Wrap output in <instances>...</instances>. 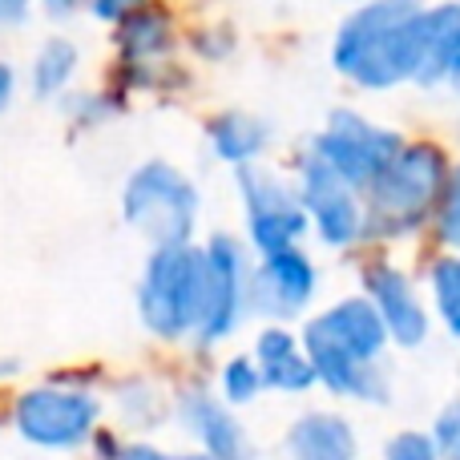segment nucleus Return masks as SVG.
Segmentation results:
<instances>
[{"instance_id":"29","label":"nucleus","mask_w":460,"mask_h":460,"mask_svg":"<svg viewBox=\"0 0 460 460\" xmlns=\"http://www.w3.org/2000/svg\"><path fill=\"white\" fill-rule=\"evenodd\" d=\"M448 85L460 93V37H456V45H453V57H448Z\"/></svg>"},{"instance_id":"24","label":"nucleus","mask_w":460,"mask_h":460,"mask_svg":"<svg viewBox=\"0 0 460 460\" xmlns=\"http://www.w3.org/2000/svg\"><path fill=\"white\" fill-rule=\"evenodd\" d=\"M432 440L440 460H460V400L440 408V416L432 420Z\"/></svg>"},{"instance_id":"7","label":"nucleus","mask_w":460,"mask_h":460,"mask_svg":"<svg viewBox=\"0 0 460 460\" xmlns=\"http://www.w3.org/2000/svg\"><path fill=\"white\" fill-rule=\"evenodd\" d=\"M238 194H243L246 238L259 254H275L287 246H299V238L311 230V218L303 210V199L291 182L262 166L238 170Z\"/></svg>"},{"instance_id":"33","label":"nucleus","mask_w":460,"mask_h":460,"mask_svg":"<svg viewBox=\"0 0 460 460\" xmlns=\"http://www.w3.org/2000/svg\"><path fill=\"white\" fill-rule=\"evenodd\" d=\"M456 4H460V0H456Z\"/></svg>"},{"instance_id":"22","label":"nucleus","mask_w":460,"mask_h":460,"mask_svg":"<svg viewBox=\"0 0 460 460\" xmlns=\"http://www.w3.org/2000/svg\"><path fill=\"white\" fill-rule=\"evenodd\" d=\"M437 234L448 251L460 254V166H453V174H448L445 199H440L437 210Z\"/></svg>"},{"instance_id":"20","label":"nucleus","mask_w":460,"mask_h":460,"mask_svg":"<svg viewBox=\"0 0 460 460\" xmlns=\"http://www.w3.org/2000/svg\"><path fill=\"white\" fill-rule=\"evenodd\" d=\"M429 291H432L437 319L445 323V332L460 343V254H445V259L432 262Z\"/></svg>"},{"instance_id":"5","label":"nucleus","mask_w":460,"mask_h":460,"mask_svg":"<svg viewBox=\"0 0 460 460\" xmlns=\"http://www.w3.org/2000/svg\"><path fill=\"white\" fill-rule=\"evenodd\" d=\"M307 150L364 194L392 166V158L404 150V137H400V129L380 126V121L364 118L356 110H335L327 126L311 137Z\"/></svg>"},{"instance_id":"18","label":"nucleus","mask_w":460,"mask_h":460,"mask_svg":"<svg viewBox=\"0 0 460 460\" xmlns=\"http://www.w3.org/2000/svg\"><path fill=\"white\" fill-rule=\"evenodd\" d=\"M118 49L129 61H158L174 49V21L158 4H137L118 21Z\"/></svg>"},{"instance_id":"21","label":"nucleus","mask_w":460,"mask_h":460,"mask_svg":"<svg viewBox=\"0 0 460 460\" xmlns=\"http://www.w3.org/2000/svg\"><path fill=\"white\" fill-rule=\"evenodd\" d=\"M218 388H223L226 404H251L267 384H262V372H259V364H254V356H234V359L223 364Z\"/></svg>"},{"instance_id":"32","label":"nucleus","mask_w":460,"mask_h":460,"mask_svg":"<svg viewBox=\"0 0 460 460\" xmlns=\"http://www.w3.org/2000/svg\"><path fill=\"white\" fill-rule=\"evenodd\" d=\"M8 372H13V364H0V376H8Z\"/></svg>"},{"instance_id":"8","label":"nucleus","mask_w":460,"mask_h":460,"mask_svg":"<svg viewBox=\"0 0 460 460\" xmlns=\"http://www.w3.org/2000/svg\"><path fill=\"white\" fill-rule=\"evenodd\" d=\"M295 190L303 199V210L311 218V230L319 234V243L343 251V246L364 238V194L340 178L327 162H319L315 154L299 158V174H295Z\"/></svg>"},{"instance_id":"26","label":"nucleus","mask_w":460,"mask_h":460,"mask_svg":"<svg viewBox=\"0 0 460 460\" xmlns=\"http://www.w3.org/2000/svg\"><path fill=\"white\" fill-rule=\"evenodd\" d=\"M32 0H0V24H21L29 16Z\"/></svg>"},{"instance_id":"3","label":"nucleus","mask_w":460,"mask_h":460,"mask_svg":"<svg viewBox=\"0 0 460 460\" xmlns=\"http://www.w3.org/2000/svg\"><path fill=\"white\" fill-rule=\"evenodd\" d=\"M210 295V262L207 251L194 243L186 246H154L150 262L137 287L142 323L162 340L199 335Z\"/></svg>"},{"instance_id":"15","label":"nucleus","mask_w":460,"mask_h":460,"mask_svg":"<svg viewBox=\"0 0 460 460\" xmlns=\"http://www.w3.org/2000/svg\"><path fill=\"white\" fill-rule=\"evenodd\" d=\"M254 364L262 372V384L283 396H303L319 384L303 340L283 323H267L254 335Z\"/></svg>"},{"instance_id":"17","label":"nucleus","mask_w":460,"mask_h":460,"mask_svg":"<svg viewBox=\"0 0 460 460\" xmlns=\"http://www.w3.org/2000/svg\"><path fill=\"white\" fill-rule=\"evenodd\" d=\"M207 137H210V150H215L218 162H226V166H251V162H259L262 154H267L270 146V126L262 118H254V113H218L215 121L207 126Z\"/></svg>"},{"instance_id":"16","label":"nucleus","mask_w":460,"mask_h":460,"mask_svg":"<svg viewBox=\"0 0 460 460\" xmlns=\"http://www.w3.org/2000/svg\"><path fill=\"white\" fill-rule=\"evenodd\" d=\"M291 460H359V440L348 416L340 412H303L287 432Z\"/></svg>"},{"instance_id":"23","label":"nucleus","mask_w":460,"mask_h":460,"mask_svg":"<svg viewBox=\"0 0 460 460\" xmlns=\"http://www.w3.org/2000/svg\"><path fill=\"white\" fill-rule=\"evenodd\" d=\"M384 460H440L437 453V440L432 432H416V429H404L384 445Z\"/></svg>"},{"instance_id":"25","label":"nucleus","mask_w":460,"mask_h":460,"mask_svg":"<svg viewBox=\"0 0 460 460\" xmlns=\"http://www.w3.org/2000/svg\"><path fill=\"white\" fill-rule=\"evenodd\" d=\"M142 4V0H89V13L97 16V21H110L118 24L126 13H134V8Z\"/></svg>"},{"instance_id":"9","label":"nucleus","mask_w":460,"mask_h":460,"mask_svg":"<svg viewBox=\"0 0 460 460\" xmlns=\"http://www.w3.org/2000/svg\"><path fill=\"white\" fill-rule=\"evenodd\" d=\"M210 262V295H207V315H202L199 340L202 343H223L234 335L243 315H251V262L238 238L215 234L207 246Z\"/></svg>"},{"instance_id":"14","label":"nucleus","mask_w":460,"mask_h":460,"mask_svg":"<svg viewBox=\"0 0 460 460\" xmlns=\"http://www.w3.org/2000/svg\"><path fill=\"white\" fill-rule=\"evenodd\" d=\"M311 323H315L319 332H327L356 359H364V364H384V351H388L392 335L367 295H348V299L332 303V307L319 311Z\"/></svg>"},{"instance_id":"12","label":"nucleus","mask_w":460,"mask_h":460,"mask_svg":"<svg viewBox=\"0 0 460 460\" xmlns=\"http://www.w3.org/2000/svg\"><path fill=\"white\" fill-rule=\"evenodd\" d=\"M364 295L376 303V311H380L396 348H420L429 340L432 315L424 307L416 283L396 262H372V267H364Z\"/></svg>"},{"instance_id":"1","label":"nucleus","mask_w":460,"mask_h":460,"mask_svg":"<svg viewBox=\"0 0 460 460\" xmlns=\"http://www.w3.org/2000/svg\"><path fill=\"white\" fill-rule=\"evenodd\" d=\"M460 37V4L364 0L343 16L332 40V65L351 85L384 93L396 85L432 89L448 81V57Z\"/></svg>"},{"instance_id":"31","label":"nucleus","mask_w":460,"mask_h":460,"mask_svg":"<svg viewBox=\"0 0 460 460\" xmlns=\"http://www.w3.org/2000/svg\"><path fill=\"white\" fill-rule=\"evenodd\" d=\"M178 460H215L210 453H186V456H178Z\"/></svg>"},{"instance_id":"19","label":"nucleus","mask_w":460,"mask_h":460,"mask_svg":"<svg viewBox=\"0 0 460 460\" xmlns=\"http://www.w3.org/2000/svg\"><path fill=\"white\" fill-rule=\"evenodd\" d=\"M73 73H77V45L57 37V40H49L37 53V61H32V89H37L40 97H57L69 89Z\"/></svg>"},{"instance_id":"30","label":"nucleus","mask_w":460,"mask_h":460,"mask_svg":"<svg viewBox=\"0 0 460 460\" xmlns=\"http://www.w3.org/2000/svg\"><path fill=\"white\" fill-rule=\"evenodd\" d=\"M49 4V13L53 16H65V13H73V4H77V0H45Z\"/></svg>"},{"instance_id":"13","label":"nucleus","mask_w":460,"mask_h":460,"mask_svg":"<svg viewBox=\"0 0 460 460\" xmlns=\"http://www.w3.org/2000/svg\"><path fill=\"white\" fill-rule=\"evenodd\" d=\"M178 420L202 445V453L215 460H251L254 448L246 440V429L238 424V416L230 412L226 400H218L215 392L186 388L178 396Z\"/></svg>"},{"instance_id":"27","label":"nucleus","mask_w":460,"mask_h":460,"mask_svg":"<svg viewBox=\"0 0 460 460\" xmlns=\"http://www.w3.org/2000/svg\"><path fill=\"white\" fill-rule=\"evenodd\" d=\"M121 460H178V456L174 453H162V448H154V445H129Z\"/></svg>"},{"instance_id":"4","label":"nucleus","mask_w":460,"mask_h":460,"mask_svg":"<svg viewBox=\"0 0 460 460\" xmlns=\"http://www.w3.org/2000/svg\"><path fill=\"white\" fill-rule=\"evenodd\" d=\"M121 218L154 246H186L199 226V190L170 162H142L121 186Z\"/></svg>"},{"instance_id":"11","label":"nucleus","mask_w":460,"mask_h":460,"mask_svg":"<svg viewBox=\"0 0 460 460\" xmlns=\"http://www.w3.org/2000/svg\"><path fill=\"white\" fill-rule=\"evenodd\" d=\"M299 340L311 356L315 380L323 384L332 396L359 400V404H388L392 380H388V372H384V364H364V359H356L351 351H343L327 332H319L315 323L303 327Z\"/></svg>"},{"instance_id":"28","label":"nucleus","mask_w":460,"mask_h":460,"mask_svg":"<svg viewBox=\"0 0 460 460\" xmlns=\"http://www.w3.org/2000/svg\"><path fill=\"white\" fill-rule=\"evenodd\" d=\"M13 89H16L13 69H8V65L0 61V113H4V110H8V102H13Z\"/></svg>"},{"instance_id":"10","label":"nucleus","mask_w":460,"mask_h":460,"mask_svg":"<svg viewBox=\"0 0 460 460\" xmlns=\"http://www.w3.org/2000/svg\"><path fill=\"white\" fill-rule=\"evenodd\" d=\"M319 287V270L299 246L262 254L251 267V315H262L270 323L303 315Z\"/></svg>"},{"instance_id":"2","label":"nucleus","mask_w":460,"mask_h":460,"mask_svg":"<svg viewBox=\"0 0 460 460\" xmlns=\"http://www.w3.org/2000/svg\"><path fill=\"white\" fill-rule=\"evenodd\" d=\"M453 162L437 142H404L364 190V238H408L437 218Z\"/></svg>"},{"instance_id":"6","label":"nucleus","mask_w":460,"mask_h":460,"mask_svg":"<svg viewBox=\"0 0 460 460\" xmlns=\"http://www.w3.org/2000/svg\"><path fill=\"white\" fill-rule=\"evenodd\" d=\"M16 432L37 448H77L89 437H97V404L89 392L65 388V384H40V388L21 392L13 408Z\"/></svg>"}]
</instances>
